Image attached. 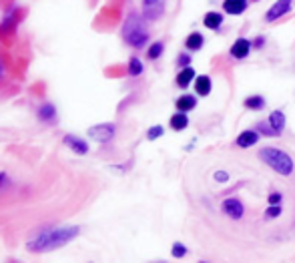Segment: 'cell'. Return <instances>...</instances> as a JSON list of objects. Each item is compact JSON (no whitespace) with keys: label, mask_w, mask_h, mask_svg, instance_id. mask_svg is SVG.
<instances>
[{"label":"cell","mask_w":295,"mask_h":263,"mask_svg":"<svg viewBox=\"0 0 295 263\" xmlns=\"http://www.w3.org/2000/svg\"><path fill=\"white\" fill-rule=\"evenodd\" d=\"M81 233L79 225H68V227H48L44 229L40 235H36L34 239H30L26 243V249L30 253H46V251H54L58 247H64L66 243H70L72 239H77Z\"/></svg>","instance_id":"cell-1"},{"label":"cell","mask_w":295,"mask_h":263,"mask_svg":"<svg viewBox=\"0 0 295 263\" xmlns=\"http://www.w3.org/2000/svg\"><path fill=\"white\" fill-rule=\"evenodd\" d=\"M123 40L133 46V48H143L147 46L149 42V30H147V24L143 20L141 14L137 12H131L123 24Z\"/></svg>","instance_id":"cell-2"},{"label":"cell","mask_w":295,"mask_h":263,"mask_svg":"<svg viewBox=\"0 0 295 263\" xmlns=\"http://www.w3.org/2000/svg\"><path fill=\"white\" fill-rule=\"evenodd\" d=\"M259 159H261L265 165H269L273 171H277L279 175H283V177H289L295 169L293 159H291L285 151L275 149V147H265V149H261Z\"/></svg>","instance_id":"cell-3"},{"label":"cell","mask_w":295,"mask_h":263,"mask_svg":"<svg viewBox=\"0 0 295 263\" xmlns=\"http://www.w3.org/2000/svg\"><path fill=\"white\" fill-rule=\"evenodd\" d=\"M115 133H117V127L113 123H103V125H95L89 129V137H93L95 141L99 143H111L115 139Z\"/></svg>","instance_id":"cell-4"},{"label":"cell","mask_w":295,"mask_h":263,"mask_svg":"<svg viewBox=\"0 0 295 263\" xmlns=\"http://www.w3.org/2000/svg\"><path fill=\"white\" fill-rule=\"evenodd\" d=\"M62 145L66 149H70L75 155H87L89 153V143L83 137H77V135H70V133L62 137Z\"/></svg>","instance_id":"cell-5"},{"label":"cell","mask_w":295,"mask_h":263,"mask_svg":"<svg viewBox=\"0 0 295 263\" xmlns=\"http://www.w3.org/2000/svg\"><path fill=\"white\" fill-rule=\"evenodd\" d=\"M36 117H38V121H40L42 125H56V121H58V111H56V107H54L52 103H42V105L38 107V111H36Z\"/></svg>","instance_id":"cell-6"},{"label":"cell","mask_w":295,"mask_h":263,"mask_svg":"<svg viewBox=\"0 0 295 263\" xmlns=\"http://www.w3.org/2000/svg\"><path fill=\"white\" fill-rule=\"evenodd\" d=\"M165 12V0H143V16L147 20H159Z\"/></svg>","instance_id":"cell-7"},{"label":"cell","mask_w":295,"mask_h":263,"mask_svg":"<svg viewBox=\"0 0 295 263\" xmlns=\"http://www.w3.org/2000/svg\"><path fill=\"white\" fill-rule=\"evenodd\" d=\"M221 209H223V213L229 217V219H235V221H239L241 217H243V211H245V207H243V203L239 201V199H225L223 201V205H221Z\"/></svg>","instance_id":"cell-8"},{"label":"cell","mask_w":295,"mask_h":263,"mask_svg":"<svg viewBox=\"0 0 295 263\" xmlns=\"http://www.w3.org/2000/svg\"><path fill=\"white\" fill-rule=\"evenodd\" d=\"M291 2H293V0H277V2L267 10L265 20H267V22H275L277 18H281L283 14H287L289 8H291Z\"/></svg>","instance_id":"cell-9"},{"label":"cell","mask_w":295,"mask_h":263,"mask_svg":"<svg viewBox=\"0 0 295 263\" xmlns=\"http://www.w3.org/2000/svg\"><path fill=\"white\" fill-rule=\"evenodd\" d=\"M251 48H253V42H251V40L239 38V40H235V44L231 46V56H233V58H245V56L251 52Z\"/></svg>","instance_id":"cell-10"},{"label":"cell","mask_w":295,"mask_h":263,"mask_svg":"<svg viewBox=\"0 0 295 263\" xmlns=\"http://www.w3.org/2000/svg\"><path fill=\"white\" fill-rule=\"evenodd\" d=\"M195 105H197V99H195L193 95H183V97H179L177 103H175V107H177L179 113H189V111L195 109Z\"/></svg>","instance_id":"cell-11"},{"label":"cell","mask_w":295,"mask_h":263,"mask_svg":"<svg viewBox=\"0 0 295 263\" xmlns=\"http://www.w3.org/2000/svg\"><path fill=\"white\" fill-rule=\"evenodd\" d=\"M257 141H259V135H257V133L245 131L237 137V147H241V149H249V147H253Z\"/></svg>","instance_id":"cell-12"},{"label":"cell","mask_w":295,"mask_h":263,"mask_svg":"<svg viewBox=\"0 0 295 263\" xmlns=\"http://www.w3.org/2000/svg\"><path fill=\"white\" fill-rule=\"evenodd\" d=\"M195 91L199 97H207L211 93V79L207 75H201L195 79Z\"/></svg>","instance_id":"cell-13"},{"label":"cell","mask_w":295,"mask_h":263,"mask_svg":"<svg viewBox=\"0 0 295 263\" xmlns=\"http://www.w3.org/2000/svg\"><path fill=\"white\" fill-rule=\"evenodd\" d=\"M247 8V0H225L223 2V10L227 14H241Z\"/></svg>","instance_id":"cell-14"},{"label":"cell","mask_w":295,"mask_h":263,"mask_svg":"<svg viewBox=\"0 0 295 263\" xmlns=\"http://www.w3.org/2000/svg\"><path fill=\"white\" fill-rule=\"evenodd\" d=\"M193 79H195V71H193L191 67H185V69L177 75V81H175V83H177V87L187 89V87L191 85V81H193Z\"/></svg>","instance_id":"cell-15"},{"label":"cell","mask_w":295,"mask_h":263,"mask_svg":"<svg viewBox=\"0 0 295 263\" xmlns=\"http://www.w3.org/2000/svg\"><path fill=\"white\" fill-rule=\"evenodd\" d=\"M169 125H171L173 131H185V129L189 127V117H187V113H177V115H173L171 121H169Z\"/></svg>","instance_id":"cell-16"},{"label":"cell","mask_w":295,"mask_h":263,"mask_svg":"<svg viewBox=\"0 0 295 263\" xmlns=\"http://www.w3.org/2000/svg\"><path fill=\"white\" fill-rule=\"evenodd\" d=\"M203 44H205V38H203L201 32H191V34L187 36V40H185V46H187L189 50H201Z\"/></svg>","instance_id":"cell-17"},{"label":"cell","mask_w":295,"mask_h":263,"mask_svg":"<svg viewBox=\"0 0 295 263\" xmlns=\"http://www.w3.org/2000/svg\"><path fill=\"white\" fill-rule=\"evenodd\" d=\"M203 24L207 28H211V30H217L223 24V14H219V12H207L205 18H203Z\"/></svg>","instance_id":"cell-18"},{"label":"cell","mask_w":295,"mask_h":263,"mask_svg":"<svg viewBox=\"0 0 295 263\" xmlns=\"http://www.w3.org/2000/svg\"><path fill=\"white\" fill-rule=\"evenodd\" d=\"M269 123H271V127H273L275 131L281 133L283 129H285V115H283L281 111H275V113H271Z\"/></svg>","instance_id":"cell-19"},{"label":"cell","mask_w":295,"mask_h":263,"mask_svg":"<svg viewBox=\"0 0 295 263\" xmlns=\"http://www.w3.org/2000/svg\"><path fill=\"white\" fill-rule=\"evenodd\" d=\"M245 107L251 109V111H261L265 107V99L261 95H253V97L245 99Z\"/></svg>","instance_id":"cell-20"},{"label":"cell","mask_w":295,"mask_h":263,"mask_svg":"<svg viewBox=\"0 0 295 263\" xmlns=\"http://www.w3.org/2000/svg\"><path fill=\"white\" fill-rule=\"evenodd\" d=\"M143 71H145V67H143L141 58L133 56V58L129 60V77H139V75H143Z\"/></svg>","instance_id":"cell-21"},{"label":"cell","mask_w":295,"mask_h":263,"mask_svg":"<svg viewBox=\"0 0 295 263\" xmlns=\"http://www.w3.org/2000/svg\"><path fill=\"white\" fill-rule=\"evenodd\" d=\"M163 50H165V44L161 42V40H157V42H153L151 46H149L147 50V56L151 58V60H157L161 54H163Z\"/></svg>","instance_id":"cell-22"},{"label":"cell","mask_w":295,"mask_h":263,"mask_svg":"<svg viewBox=\"0 0 295 263\" xmlns=\"http://www.w3.org/2000/svg\"><path fill=\"white\" fill-rule=\"evenodd\" d=\"M171 255H173V257H177V259H181V257H185V255H187V247H185L183 243H173Z\"/></svg>","instance_id":"cell-23"},{"label":"cell","mask_w":295,"mask_h":263,"mask_svg":"<svg viewBox=\"0 0 295 263\" xmlns=\"http://www.w3.org/2000/svg\"><path fill=\"white\" fill-rule=\"evenodd\" d=\"M257 131L263 133V135H267V137H275V135H279V133L271 127V123H259V125H257Z\"/></svg>","instance_id":"cell-24"},{"label":"cell","mask_w":295,"mask_h":263,"mask_svg":"<svg viewBox=\"0 0 295 263\" xmlns=\"http://www.w3.org/2000/svg\"><path fill=\"white\" fill-rule=\"evenodd\" d=\"M163 133H165V129H163L161 125H155V127H151V129L147 131V139L149 141H155V139L163 137Z\"/></svg>","instance_id":"cell-25"},{"label":"cell","mask_w":295,"mask_h":263,"mask_svg":"<svg viewBox=\"0 0 295 263\" xmlns=\"http://www.w3.org/2000/svg\"><path fill=\"white\" fill-rule=\"evenodd\" d=\"M281 211H283V209H281V207H279V203H277V205H269V209H267V213H265V215L271 219V217H279V215H281Z\"/></svg>","instance_id":"cell-26"},{"label":"cell","mask_w":295,"mask_h":263,"mask_svg":"<svg viewBox=\"0 0 295 263\" xmlns=\"http://www.w3.org/2000/svg\"><path fill=\"white\" fill-rule=\"evenodd\" d=\"M189 62H191V56H189V54H185V52H183V54H179V56H177V64H179V67H183V69H185V67H189Z\"/></svg>","instance_id":"cell-27"},{"label":"cell","mask_w":295,"mask_h":263,"mask_svg":"<svg viewBox=\"0 0 295 263\" xmlns=\"http://www.w3.org/2000/svg\"><path fill=\"white\" fill-rule=\"evenodd\" d=\"M215 181H219V183L229 181V173H227V171H217V173H215Z\"/></svg>","instance_id":"cell-28"},{"label":"cell","mask_w":295,"mask_h":263,"mask_svg":"<svg viewBox=\"0 0 295 263\" xmlns=\"http://www.w3.org/2000/svg\"><path fill=\"white\" fill-rule=\"evenodd\" d=\"M281 203V193H271L269 195V205H277Z\"/></svg>","instance_id":"cell-29"},{"label":"cell","mask_w":295,"mask_h":263,"mask_svg":"<svg viewBox=\"0 0 295 263\" xmlns=\"http://www.w3.org/2000/svg\"><path fill=\"white\" fill-rule=\"evenodd\" d=\"M263 44H265V38H263V36H257V38H255V42H253V46H255V48H263Z\"/></svg>","instance_id":"cell-30"},{"label":"cell","mask_w":295,"mask_h":263,"mask_svg":"<svg viewBox=\"0 0 295 263\" xmlns=\"http://www.w3.org/2000/svg\"><path fill=\"white\" fill-rule=\"evenodd\" d=\"M6 183V175L4 173H0V189H2V185Z\"/></svg>","instance_id":"cell-31"},{"label":"cell","mask_w":295,"mask_h":263,"mask_svg":"<svg viewBox=\"0 0 295 263\" xmlns=\"http://www.w3.org/2000/svg\"><path fill=\"white\" fill-rule=\"evenodd\" d=\"M2 73H4V67H2V62H0V77H2Z\"/></svg>","instance_id":"cell-32"}]
</instances>
